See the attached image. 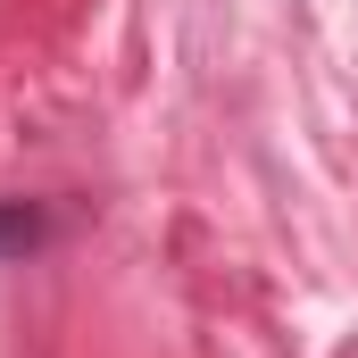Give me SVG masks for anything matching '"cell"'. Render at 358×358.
I'll return each instance as SVG.
<instances>
[{"instance_id":"6da1fadb","label":"cell","mask_w":358,"mask_h":358,"mask_svg":"<svg viewBox=\"0 0 358 358\" xmlns=\"http://www.w3.org/2000/svg\"><path fill=\"white\" fill-rule=\"evenodd\" d=\"M25 242H42V217L34 208H0V250H25Z\"/></svg>"}]
</instances>
